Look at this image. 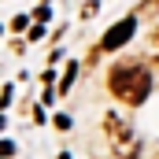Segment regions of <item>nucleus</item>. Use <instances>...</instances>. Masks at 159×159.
Segmentation results:
<instances>
[{"label": "nucleus", "mask_w": 159, "mask_h": 159, "mask_svg": "<svg viewBox=\"0 0 159 159\" xmlns=\"http://www.w3.org/2000/svg\"><path fill=\"white\" fill-rule=\"evenodd\" d=\"M107 89L122 104H144V96L152 89V74L141 63H115L111 74H107Z\"/></svg>", "instance_id": "nucleus-1"}, {"label": "nucleus", "mask_w": 159, "mask_h": 159, "mask_svg": "<svg viewBox=\"0 0 159 159\" xmlns=\"http://www.w3.org/2000/svg\"><path fill=\"white\" fill-rule=\"evenodd\" d=\"M104 126H107V141L115 144V156H122V159H141V137L133 133V126H129V122L107 115Z\"/></svg>", "instance_id": "nucleus-2"}, {"label": "nucleus", "mask_w": 159, "mask_h": 159, "mask_svg": "<svg viewBox=\"0 0 159 159\" xmlns=\"http://www.w3.org/2000/svg\"><path fill=\"white\" fill-rule=\"evenodd\" d=\"M133 30H137V19L129 15V19H122L119 26H111V30L104 34V41H100V48H104V52H115V48H122L126 41L133 37Z\"/></svg>", "instance_id": "nucleus-3"}, {"label": "nucleus", "mask_w": 159, "mask_h": 159, "mask_svg": "<svg viewBox=\"0 0 159 159\" xmlns=\"http://www.w3.org/2000/svg\"><path fill=\"white\" fill-rule=\"evenodd\" d=\"M74 78H78V63H67V70H63V81H59V96H63V93H70Z\"/></svg>", "instance_id": "nucleus-4"}, {"label": "nucleus", "mask_w": 159, "mask_h": 159, "mask_svg": "<svg viewBox=\"0 0 159 159\" xmlns=\"http://www.w3.org/2000/svg\"><path fill=\"white\" fill-rule=\"evenodd\" d=\"M96 7H100V4H96V0H89V4L81 7V19H93V15H96Z\"/></svg>", "instance_id": "nucleus-5"}, {"label": "nucleus", "mask_w": 159, "mask_h": 159, "mask_svg": "<svg viewBox=\"0 0 159 159\" xmlns=\"http://www.w3.org/2000/svg\"><path fill=\"white\" fill-rule=\"evenodd\" d=\"M7 156H15V144L11 141H0V159H7Z\"/></svg>", "instance_id": "nucleus-6"}, {"label": "nucleus", "mask_w": 159, "mask_h": 159, "mask_svg": "<svg viewBox=\"0 0 159 159\" xmlns=\"http://www.w3.org/2000/svg\"><path fill=\"white\" fill-rule=\"evenodd\" d=\"M11 30H26V15H15L11 19Z\"/></svg>", "instance_id": "nucleus-7"}, {"label": "nucleus", "mask_w": 159, "mask_h": 159, "mask_svg": "<svg viewBox=\"0 0 159 159\" xmlns=\"http://www.w3.org/2000/svg\"><path fill=\"white\" fill-rule=\"evenodd\" d=\"M11 104V85H4V93H0V107H7Z\"/></svg>", "instance_id": "nucleus-8"}, {"label": "nucleus", "mask_w": 159, "mask_h": 159, "mask_svg": "<svg viewBox=\"0 0 159 159\" xmlns=\"http://www.w3.org/2000/svg\"><path fill=\"white\" fill-rule=\"evenodd\" d=\"M141 11H144V15H148V11H159V0H144V4H141Z\"/></svg>", "instance_id": "nucleus-9"}, {"label": "nucleus", "mask_w": 159, "mask_h": 159, "mask_svg": "<svg viewBox=\"0 0 159 159\" xmlns=\"http://www.w3.org/2000/svg\"><path fill=\"white\" fill-rule=\"evenodd\" d=\"M56 129H70V119L67 115H56Z\"/></svg>", "instance_id": "nucleus-10"}, {"label": "nucleus", "mask_w": 159, "mask_h": 159, "mask_svg": "<svg viewBox=\"0 0 159 159\" xmlns=\"http://www.w3.org/2000/svg\"><path fill=\"white\" fill-rule=\"evenodd\" d=\"M0 129H4V115H0Z\"/></svg>", "instance_id": "nucleus-11"}, {"label": "nucleus", "mask_w": 159, "mask_h": 159, "mask_svg": "<svg viewBox=\"0 0 159 159\" xmlns=\"http://www.w3.org/2000/svg\"><path fill=\"white\" fill-rule=\"evenodd\" d=\"M156 41H159V34H156Z\"/></svg>", "instance_id": "nucleus-12"}]
</instances>
